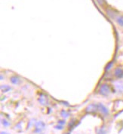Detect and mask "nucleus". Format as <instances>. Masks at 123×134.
I'll return each mask as SVG.
<instances>
[{
    "mask_svg": "<svg viewBox=\"0 0 123 134\" xmlns=\"http://www.w3.org/2000/svg\"><path fill=\"white\" fill-rule=\"evenodd\" d=\"M110 93V88L108 84H102L100 88V93L103 96H108Z\"/></svg>",
    "mask_w": 123,
    "mask_h": 134,
    "instance_id": "1",
    "label": "nucleus"
},
{
    "mask_svg": "<svg viewBox=\"0 0 123 134\" xmlns=\"http://www.w3.org/2000/svg\"><path fill=\"white\" fill-rule=\"evenodd\" d=\"M98 111V104H91L86 108V112L87 113H94Z\"/></svg>",
    "mask_w": 123,
    "mask_h": 134,
    "instance_id": "2",
    "label": "nucleus"
},
{
    "mask_svg": "<svg viewBox=\"0 0 123 134\" xmlns=\"http://www.w3.org/2000/svg\"><path fill=\"white\" fill-rule=\"evenodd\" d=\"M45 128V123L42 121H39L36 123L35 125V132L36 133H40Z\"/></svg>",
    "mask_w": 123,
    "mask_h": 134,
    "instance_id": "3",
    "label": "nucleus"
},
{
    "mask_svg": "<svg viewBox=\"0 0 123 134\" xmlns=\"http://www.w3.org/2000/svg\"><path fill=\"white\" fill-rule=\"evenodd\" d=\"M98 111H100L103 114H104V115H108L109 110L107 109V108L105 106H103L102 103L98 104Z\"/></svg>",
    "mask_w": 123,
    "mask_h": 134,
    "instance_id": "4",
    "label": "nucleus"
},
{
    "mask_svg": "<svg viewBox=\"0 0 123 134\" xmlns=\"http://www.w3.org/2000/svg\"><path fill=\"white\" fill-rule=\"evenodd\" d=\"M114 75L117 78H123V69L121 68H116L114 71Z\"/></svg>",
    "mask_w": 123,
    "mask_h": 134,
    "instance_id": "5",
    "label": "nucleus"
},
{
    "mask_svg": "<svg viewBox=\"0 0 123 134\" xmlns=\"http://www.w3.org/2000/svg\"><path fill=\"white\" fill-rule=\"evenodd\" d=\"M10 81L14 84H18L21 82V79L19 78L17 76H12L11 78H10Z\"/></svg>",
    "mask_w": 123,
    "mask_h": 134,
    "instance_id": "6",
    "label": "nucleus"
},
{
    "mask_svg": "<svg viewBox=\"0 0 123 134\" xmlns=\"http://www.w3.org/2000/svg\"><path fill=\"white\" fill-rule=\"evenodd\" d=\"M116 22L120 26H123V15L119 16L116 18Z\"/></svg>",
    "mask_w": 123,
    "mask_h": 134,
    "instance_id": "7",
    "label": "nucleus"
},
{
    "mask_svg": "<svg viewBox=\"0 0 123 134\" xmlns=\"http://www.w3.org/2000/svg\"><path fill=\"white\" fill-rule=\"evenodd\" d=\"M11 89H12L11 87H9V86H8V85H2L1 86V90H2V91L3 93L8 92V91L10 90Z\"/></svg>",
    "mask_w": 123,
    "mask_h": 134,
    "instance_id": "8",
    "label": "nucleus"
},
{
    "mask_svg": "<svg viewBox=\"0 0 123 134\" xmlns=\"http://www.w3.org/2000/svg\"><path fill=\"white\" fill-rule=\"evenodd\" d=\"M61 116H62L63 118H68V117L70 116V114H69V112H67V111H65V110H63V111H61Z\"/></svg>",
    "mask_w": 123,
    "mask_h": 134,
    "instance_id": "9",
    "label": "nucleus"
},
{
    "mask_svg": "<svg viewBox=\"0 0 123 134\" xmlns=\"http://www.w3.org/2000/svg\"><path fill=\"white\" fill-rule=\"evenodd\" d=\"M113 66V62H110L107 65V67H106V71H109L110 69H111V68Z\"/></svg>",
    "mask_w": 123,
    "mask_h": 134,
    "instance_id": "10",
    "label": "nucleus"
},
{
    "mask_svg": "<svg viewBox=\"0 0 123 134\" xmlns=\"http://www.w3.org/2000/svg\"><path fill=\"white\" fill-rule=\"evenodd\" d=\"M2 123L3 124V126H5V127H8L9 126V122L8 121H7L6 120H5V119H2Z\"/></svg>",
    "mask_w": 123,
    "mask_h": 134,
    "instance_id": "11",
    "label": "nucleus"
},
{
    "mask_svg": "<svg viewBox=\"0 0 123 134\" xmlns=\"http://www.w3.org/2000/svg\"><path fill=\"white\" fill-rule=\"evenodd\" d=\"M55 128H56V129H58V130H63V127L62 125H58V126H56V127H55Z\"/></svg>",
    "mask_w": 123,
    "mask_h": 134,
    "instance_id": "12",
    "label": "nucleus"
},
{
    "mask_svg": "<svg viewBox=\"0 0 123 134\" xmlns=\"http://www.w3.org/2000/svg\"><path fill=\"white\" fill-rule=\"evenodd\" d=\"M58 123L63 126V125H64V124L66 123V121H58Z\"/></svg>",
    "mask_w": 123,
    "mask_h": 134,
    "instance_id": "13",
    "label": "nucleus"
},
{
    "mask_svg": "<svg viewBox=\"0 0 123 134\" xmlns=\"http://www.w3.org/2000/svg\"><path fill=\"white\" fill-rule=\"evenodd\" d=\"M1 134H9L8 133H7V132H4V131H2V132H1Z\"/></svg>",
    "mask_w": 123,
    "mask_h": 134,
    "instance_id": "14",
    "label": "nucleus"
}]
</instances>
